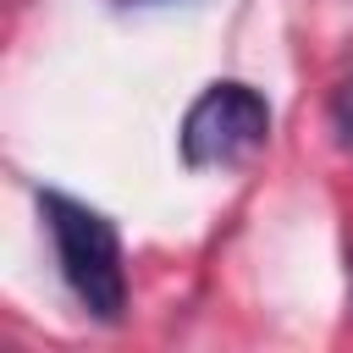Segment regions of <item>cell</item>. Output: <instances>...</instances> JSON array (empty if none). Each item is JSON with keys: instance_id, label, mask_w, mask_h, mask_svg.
<instances>
[{"instance_id": "obj_1", "label": "cell", "mask_w": 353, "mask_h": 353, "mask_svg": "<svg viewBox=\"0 0 353 353\" xmlns=\"http://www.w3.org/2000/svg\"><path fill=\"white\" fill-rule=\"evenodd\" d=\"M39 210H44L66 292L83 303V314H94L99 325H116L127 314V265H121V237H116L110 215H99L94 204H83L61 188H44Z\"/></svg>"}, {"instance_id": "obj_3", "label": "cell", "mask_w": 353, "mask_h": 353, "mask_svg": "<svg viewBox=\"0 0 353 353\" xmlns=\"http://www.w3.org/2000/svg\"><path fill=\"white\" fill-rule=\"evenodd\" d=\"M331 132L342 149H353V77H342V88L331 94Z\"/></svg>"}, {"instance_id": "obj_4", "label": "cell", "mask_w": 353, "mask_h": 353, "mask_svg": "<svg viewBox=\"0 0 353 353\" xmlns=\"http://www.w3.org/2000/svg\"><path fill=\"white\" fill-rule=\"evenodd\" d=\"M121 6H160V0H121Z\"/></svg>"}, {"instance_id": "obj_2", "label": "cell", "mask_w": 353, "mask_h": 353, "mask_svg": "<svg viewBox=\"0 0 353 353\" xmlns=\"http://www.w3.org/2000/svg\"><path fill=\"white\" fill-rule=\"evenodd\" d=\"M265 138H270V99L254 83L221 77L188 105V116L176 127V154L188 171H226V165L259 154Z\"/></svg>"}]
</instances>
